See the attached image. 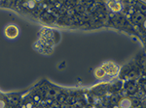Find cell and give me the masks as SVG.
Returning a JSON list of instances; mask_svg holds the SVG:
<instances>
[{
  "mask_svg": "<svg viewBox=\"0 0 146 108\" xmlns=\"http://www.w3.org/2000/svg\"><path fill=\"white\" fill-rule=\"evenodd\" d=\"M101 69L104 70L105 75H110V76H114L119 73V67L116 65L113 62H107L104 63L101 66Z\"/></svg>",
  "mask_w": 146,
  "mask_h": 108,
  "instance_id": "cell-1",
  "label": "cell"
},
{
  "mask_svg": "<svg viewBox=\"0 0 146 108\" xmlns=\"http://www.w3.org/2000/svg\"><path fill=\"white\" fill-rule=\"evenodd\" d=\"M95 76L97 78H103L105 76V73H104V70L101 69V67L95 70Z\"/></svg>",
  "mask_w": 146,
  "mask_h": 108,
  "instance_id": "cell-5",
  "label": "cell"
},
{
  "mask_svg": "<svg viewBox=\"0 0 146 108\" xmlns=\"http://www.w3.org/2000/svg\"><path fill=\"white\" fill-rule=\"evenodd\" d=\"M33 99H34V100H35V101H38V100H40V98L38 97V95H35V97H34Z\"/></svg>",
  "mask_w": 146,
  "mask_h": 108,
  "instance_id": "cell-11",
  "label": "cell"
},
{
  "mask_svg": "<svg viewBox=\"0 0 146 108\" xmlns=\"http://www.w3.org/2000/svg\"><path fill=\"white\" fill-rule=\"evenodd\" d=\"M37 108H41V107H37Z\"/></svg>",
  "mask_w": 146,
  "mask_h": 108,
  "instance_id": "cell-13",
  "label": "cell"
},
{
  "mask_svg": "<svg viewBox=\"0 0 146 108\" xmlns=\"http://www.w3.org/2000/svg\"><path fill=\"white\" fill-rule=\"evenodd\" d=\"M22 108H27V107H25V106H22Z\"/></svg>",
  "mask_w": 146,
  "mask_h": 108,
  "instance_id": "cell-12",
  "label": "cell"
},
{
  "mask_svg": "<svg viewBox=\"0 0 146 108\" xmlns=\"http://www.w3.org/2000/svg\"><path fill=\"white\" fill-rule=\"evenodd\" d=\"M134 20H135L137 23H141V22L144 21V16L141 15V14H137L136 17H134Z\"/></svg>",
  "mask_w": 146,
  "mask_h": 108,
  "instance_id": "cell-7",
  "label": "cell"
},
{
  "mask_svg": "<svg viewBox=\"0 0 146 108\" xmlns=\"http://www.w3.org/2000/svg\"><path fill=\"white\" fill-rule=\"evenodd\" d=\"M4 33H5V36H6L8 39L13 40V39H16V38L18 37L20 31H19L18 26L11 24V25L6 26Z\"/></svg>",
  "mask_w": 146,
  "mask_h": 108,
  "instance_id": "cell-2",
  "label": "cell"
},
{
  "mask_svg": "<svg viewBox=\"0 0 146 108\" xmlns=\"http://www.w3.org/2000/svg\"><path fill=\"white\" fill-rule=\"evenodd\" d=\"M6 107V103H5L4 100H0V108H5Z\"/></svg>",
  "mask_w": 146,
  "mask_h": 108,
  "instance_id": "cell-8",
  "label": "cell"
},
{
  "mask_svg": "<svg viewBox=\"0 0 146 108\" xmlns=\"http://www.w3.org/2000/svg\"><path fill=\"white\" fill-rule=\"evenodd\" d=\"M106 5L107 7L110 9L112 12H114V13H119V12L122 11V9H123L122 3L119 2V1H107Z\"/></svg>",
  "mask_w": 146,
  "mask_h": 108,
  "instance_id": "cell-3",
  "label": "cell"
},
{
  "mask_svg": "<svg viewBox=\"0 0 146 108\" xmlns=\"http://www.w3.org/2000/svg\"><path fill=\"white\" fill-rule=\"evenodd\" d=\"M27 5L29 6V8L32 9V8H33V7H34V6H35V3H34L33 1H29V2L27 3Z\"/></svg>",
  "mask_w": 146,
  "mask_h": 108,
  "instance_id": "cell-9",
  "label": "cell"
},
{
  "mask_svg": "<svg viewBox=\"0 0 146 108\" xmlns=\"http://www.w3.org/2000/svg\"><path fill=\"white\" fill-rule=\"evenodd\" d=\"M25 107L27 108H32L33 107V105H32V103H30V102H28V103L25 105Z\"/></svg>",
  "mask_w": 146,
  "mask_h": 108,
  "instance_id": "cell-10",
  "label": "cell"
},
{
  "mask_svg": "<svg viewBox=\"0 0 146 108\" xmlns=\"http://www.w3.org/2000/svg\"><path fill=\"white\" fill-rule=\"evenodd\" d=\"M119 106L120 108H132L133 102L130 99H123V100H120Z\"/></svg>",
  "mask_w": 146,
  "mask_h": 108,
  "instance_id": "cell-4",
  "label": "cell"
},
{
  "mask_svg": "<svg viewBox=\"0 0 146 108\" xmlns=\"http://www.w3.org/2000/svg\"><path fill=\"white\" fill-rule=\"evenodd\" d=\"M47 98H50V99H52V98H55L56 95H57V91L55 90V89H50L48 92H47Z\"/></svg>",
  "mask_w": 146,
  "mask_h": 108,
  "instance_id": "cell-6",
  "label": "cell"
}]
</instances>
